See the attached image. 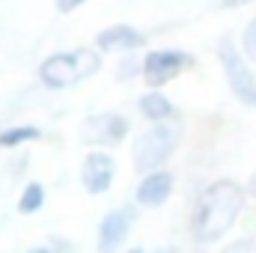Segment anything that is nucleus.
Segmentation results:
<instances>
[{
  "mask_svg": "<svg viewBox=\"0 0 256 253\" xmlns=\"http://www.w3.org/2000/svg\"><path fill=\"white\" fill-rule=\"evenodd\" d=\"M242 200H244V190L236 182H214L212 188H206L194 208V238L200 244L218 242L236 224L242 212Z\"/></svg>",
  "mask_w": 256,
  "mask_h": 253,
  "instance_id": "obj_1",
  "label": "nucleus"
},
{
  "mask_svg": "<svg viewBox=\"0 0 256 253\" xmlns=\"http://www.w3.org/2000/svg\"><path fill=\"white\" fill-rule=\"evenodd\" d=\"M176 140H179V128L173 122L152 126L146 134L134 140V167L140 173H152L155 167H161L170 158V152L176 149Z\"/></svg>",
  "mask_w": 256,
  "mask_h": 253,
  "instance_id": "obj_2",
  "label": "nucleus"
},
{
  "mask_svg": "<svg viewBox=\"0 0 256 253\" xmlns=\"http://www.w3.org/2000/svg\"><path fill=\"white\" fill-rule=\"evenodd\" d=\"M220 63H224V74H226V84L232 90V96L248 104V108H256V78L254 72L248 68V63L242 60V54L236 51L232 42H220Z\"/></svg>",
  "mask_w": 256,
  "mask_h": 253,
  "instance_id": "obj_3",
  "label": "nucleus"
},
{
  "mask_svg": "<svg viewBox=\"0 0 256 253\" xmlns=\"http://www.w3.org/2000/svg\"><path fill=\"white\" fill-rule=\"evenodd\" d=\"M188 63H191V57L182 54V51H152V54L143 60L146 84H149V86H164L170 78H176Z\"/></svg>",
  "mask_w": 256,
  "mask_h": 253,
  "instance_id": "obj_4",
  "label": "nucleus"
},
{
  "mask_svg": "<svg viewBox=\"0 0 256 253\" xmlns=\"http://www.w3.org/2000/svg\"><path fill=\"white\" fill-rule=\"evenodd\" d=\"M128 134V122L120 114H98V116H90L84 122L80 137L86 143H98V146H110V143H120Z\"/></svg>",
  "mask_w": 256,
  "mask_h": 253,
  "instance_id": "obj_5",
  "label": "nucleus"
},
{
  "mask_svg": "<svg viewBox=\"0 0 256 253\" xmlns=\"http://www.w3.org/2000/svg\"><path fill=\"white\" fill-rule=\"evenodd\" d=\"M114 170H116V164H114V158L108 152H92V155L84 158L80 182L90 194H104L114 182Z\"/></svg>",
  "mask_w": 256,
  "mask_h": 253,
  "instance_id": "obj_6",
  "label": "nucleus"
},
{
  "mask_svg": "<svg viewBox=\"0 0 256 253\" xmlns=\"http://www.w3.org/2000/svg\"><path fill=\"white\" fill-rule=\"evenodd\" d=\"M39 78H42L45 86H54V90L72 86L74 80H80L78 57L74 54H54V57H48L42 63V68H39Z\"/></svg>",
  "mask_w": 256,
  "mask_h": 253,
  "instance_id": "obj_7",
  "label": "nucleus"
},
{
  "mask_svg": "<svg viewBox=\"0 0 256 253\" xmlns=\"http://www.w3.org/2000/svg\"><path fill=\"white\" fill-rule=\"evenodd\" d=\"M131 220H134V212H131V208H116V212H110V214L102 220V230H98V248H102V250H114V248L128 236Z\"/></svg>",
  "mask_w": 256,
  "mask_h": 253,
  "instance_id": "obj_8",
  "label": "nucleus"
},
{
  "mask_svg": "<svg viewBox=\"0 0 256 253\" xmlns=\"http://www.w3.org/2000/svg\"><path fill=\"white\" fill-rule=\"evenodd\" d=\"M98 48L102 51H131V48H140L143 45V36L128 27V24H116V27H108L98 33Z\"/></svg>",
  "mask_w": 256,
  "mask_h": 253,
  "instance_id": "obj_9",
  "label": "nucleus"
},
{
  "mask_svg": "<svg viewBox=\"0 0 256 253\" xmlns=\"http://www.w3.org/2000/svg\"><path fill=\"white\" fill-rule=\"evenodd\" d=\"M173 190V176L170 173H149L140 188H137V202L140 206H161Z\"/></svg>",
  "mask_w": 256,
  "mask_h": 253,
  "instance_id": "obj_10",
  "label": "nucleus"
},
{
  "mask_svg": "<svg viewBox=\"0 0 256 253\" xmlns=\"http://www.w3.org/2000/svg\"><path fill=\"white\" fill-rule=\"evenodd\" d=\"M137 108H140V114L146 116V120H152V122H164V120H170L173 116V104H170V98H164L161 92H146L140 102H137Z\"/></svg>",
  "mask_w": 256,
  "mask_h": 253,
  "instance_id": "obj_11",
  "label": "nucleus"
},
{
  "mask_svg": "<svg viewBox=\"0 0 256 253\" xmlns=\"http://www.w3.org/2000/svg\"><path fill=\"white\" fill-rule=\"evenodd\" d=\"M42 202H45V190L39 182H30L24 194H21V200H18V212L21 214H33V212H39L42 208Z\"/></svg>",
  "mask_w": 256,
  "mask_h": 253,
  "instance_id": "obj_12",
  "label": "nucleus"
},
{
  "mask_svg": "<svg viewBox=\"0 0 256 253\" xmlns=\"http://www.w3.org/2000/svg\"><path fill=\"white\" fill-rule=\"evenodd\" d=\"M39 137V128L33 126H18V128H9L0 134V146H18V143H27V140H36Z\"/></svg>",
  "mask_w": 256,
  "mask_h": 253,
  "instance_id": "obj_13",
  "label": "nucleus"
},
{
  "mask_svg": "<svg viewBox=\"0 0 256 253\" xmlns=\"http://www.w3.org/2000/svg\"><path fill=\"white\" fill-rule=\"evenodd\" d=\"M74 57H78L80 78H90V74L98 68V57H96V51H90V48H80V51H74Z\"/></svg>",
  "mask_w": 256,
  "mask_h": 253,
  "instance_id": "obj_14",
  "label": "nucleus"
},
{
  "mask_svg": "<svg viewBox=\"0 0 256 253\" xmlns=\"http://www.w3.org/2000/svg\"><path fill=\"white\" fill-rule=\"evenodd\" d=\"M244 54L256 63V18L248 24V30H244Z\"/></svg>",
  "mask_w": 256,
  "mask_h": 253,
  "instance_id": "obj_15",
  "label": "nucleus"
},
{
  "mask_svg": "<svg viewBox=\"0 0 256 253\" xmlns=\"http://www.w3.org/2000/svg\"><path fill=\"white\" fill-rule=\"evenodd\" d=\"M80 3H86V0H57V9L60 12H74Z\"/></svg>",
  "mask_w": 256,
  "mask_h": 253,
  "instance_id": "obj_16",
  "label": "nucleus"
},
{
  "mask_svg": "<svg viewBox=\"0 0 256 253\" xmlns=\"http://www.w3.org/2000/svg\"><path fill=\"white\" fill-rule=\"evenodd\" d=\"M134 72H137V66H134V60H128V66H122V68H120V78H131V74H134Z\"/></svg>",
  "mask_w": 256,
  "mask_h": 253,
  "instance_id": "obj_17",
  "label": "nucleus"
},
{
  "mask_svg": "<svg viewBox=\"0 0 256 253\" xmlns=\"http://www.w3.org/2000/svg\"><path fill=\"white\" fill-rule=\"evenodd\" d=\"M248 190H250V194H254V196H256V173H254V176H250V182H248Z\"/></svg>",
  "mask_w": 256,
  "mask_h": 253,
  "instance_id": "obj_18",
  "label": "nucleus"
},
{
  "mask_svg": "<svg viewBox=\"0 0 256 253\" xmlns=\"http://www.w3.org/2000/svg\"><path fill=\"white\" fill-rule=\"evenodd\" d=\"M242 3H248V0H224V6H242Z\"/></svg>",
  "mask_w": 256,
  "mask_h": 253,
  "instance_id": "obj_19",
  "label": "nucleus"
}]
</instances>
